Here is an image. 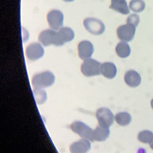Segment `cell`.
Here are the masks:
<instances>
[{"label":"cell","mask_w":153,"mask_h":153,"mask_svg":"<svg viewBox=\"0 0 153 153\" xmlns=\"http://www.w3.org/2000/svg\"><path fill=\"white\" fill-rule=\"evenodd\" d=\"M55 81L54 74L50 71H45L36 74L32 79V85L34 88H45L52 86Z\"/></svg>","instance_id":"obj_1"},{"label":"cell","mask_w":153,"mask_h":153,"mask_svg":"<svg viewBox=\"0 0 153 153\" xmlns=\"http://www.w3.org/2000/svg\"><path fill=\"white\" fill-rule=\"evenodd\" d=\"M85 29L92 34L100 35L105 31V27L103 22L96 18H86L83 21Z\"/></svg>","instance_id":"obj_2"},{"label":"cell","mask_w":153,"mask_h":153,"mask_svg":"<svg viewBox=\"0 0 153 153\" xmlns=\"http://www.w3.org/2000/svg\"><path fill=\"white\" fill-rule=\"evenodd\" d=\"M100 64L97 61L88 58L84 61L81 66V71L86 76H93L100 74Z\"/></svg>","instance_id":"obj_3"},{"label":"cell","mask_w":153,"mask_h":153,"mask_svg":"<svg viewBox=\"0 0 153 153\" xmlns=\"http://www.w3.org/2000/svg\"><path fill=\"white\" fill-rule=\"evenodd\" d=\"M71 128L74 132L78 134L82 138L90 140L92 142L93 141V131L90 127H89L84 123L75 121L71 124Z\"/></svg>","instance_id":"obj_4"},{"label":"cell","mask_w":153,"mask_h":153,"mask_svg":"<svg viewBox=\"0 0 153 153\" xmlns=\"http://www.w3.org/2000/svg\"><path fill=\"white\" fill-rule=\"evenodd\" d=\"M47 20L50 27L53 30H59L62 27L64 16L61 11L54 9L48 12Z\"/></svg>","instance_id":"obj_5"},{"label":"cell","mask_w":153,"mask_h":153,"mask_svg":"<svg viewBox=\"0 0 153 153\" xmlns=\"http://www.w3.org/2000/svg\"><path fill=\"white\" fill-rule=\"evenodd\" d=\"M38 39L44 46H48L50 45L60 46L58 41V33L53 30H46L42 31L39 34Z\"/></svg>","instance_id":"obj_6"},{"label":"cell","mask_w":153,"mask_h":153,"mask_svg":"<svg viewBox=\"0 0 153 153\" xmlns=\"http://www.w3.org/2000/svg\"><path fill=\"white\" fill-rule=\"evenodd\" d=\"M96 118L99 126L109 127L114 121V115L111 111L107 108H101L96 111Z\"/></svg>","instance_id":"obj_7"},{"label":"cell","mask_w":153,"mask_h":153,"mask_svg":"<svg viewBox=\"0 0 153 153\" xmlns=\"http://www.w3.org/2000/svg\"><path fill=\"white\" fill-rule=\"evenodd\" d=\"M135 28L134 25L130 23L121 25L118 28L117 31L118 37L122 41L126 42L131 41L135 34Z\"/></svg>","instance_id":"obj_8"},{"label":"cell","mask_w":153,"mask_h":153,"mask_svg":"<svg viewBox=\"0 0 153 153\" xmlns=\"http://www.w3.org/2000/svg\"><path fill=\"white\" fill-rule=\"evenodd\" d=\"M44 55V50L40 44L34 42L30 44L26 48V55L28 59L36 61Z\"/></svg>","instance_id":"obj_9"},{"label":"cell","mask_w":153,"mask_h":153,"mask_svg":"<svg viewBox=\"0 0 153 153\" xmlns=\"http://www.w3.org/2000/svg\"><path fill=\"white\" fill-rule=\"evenodd\" d=\"M94 52V47L88 41H83L78 45V53L80 58L86 59L90 58Z\"/></svg>","instance_id":"obj_10"},{"label":"cell","mask_w":153,"mask_h":153,"mask_svg":"<svg viewBox=\"0 0 153 153\" xmlns=\"http://www.w3.org/2000/svg\"><path fill=\"white\" fill-rule=\"evenodd\" d=\"M124 81L131 88H136L141 83L142 79L141 76L137 71L130 70L125 74Z\"/></svg>","instance_id":"obj_11"},{"label":"cell","mask_w":153,"mask_h":153,"mask_svg":"<svg viewBox=\"0 0 153 153\" xmlns=\"http://www.w3.org/2000/svg\"><path fill=\"white\" fill-rule=\"evenodd\" d=\"M91 149V143L87 139H82L70 146L71 153H87Z\"/></svg>","instance_id":"obj_12"},{"label":"cell","mask_w":153,"mask_h":153,"mask_svg":"<svg viewBox=\"0 0 153 153\" xmlns=\"http://www.w3.org/2000/svg\"><path fill=\"white\" fill-rule=\"evenodd\" d=\"M57 33L60 46L72 41L75 36L74 31L69 27H62L57 31Z\"/></svg>","instance_id":"obj_13"},{"label":"cell","mask_w":153,"mask_h":153,"mask_svg":"<svg viewBox=\"0 0 153 153\" xmlns=\"http://www.w3.org/2000/svg\"><path fill=\"white\" fill-rule=\"evenodd\" d=\"M117 73V67L112 62H106L100 65V74L105 78L112 79L115 77Z\"/></svg>","instance_id":"obj_14"},{"label":"cell","mask_w":153,"mask_h":153,"mask_svg":"<svg viewBox=\"0 0 153 153\" xmlns=\"http://www.w3.org/2000/svg\"><path fill=\"white\" fill-rule=\"evenodd\" d=\"M110 8L123 15L129 14V8L126 0H111Z\"/></svg>","instance_id":"obj_15"},{"label":"cell","mask_w":153,"mask_h":153,"mask_svg":"<svg viewBox=\"0 0 153 153\" xmlns=\"http://www.w3.org/2000/svg\"><path fill=\"white\" fill-rule=\"evenodd\" d=\"M110 135V130L108 127H105L99 126L93 131V141L104 142L108 138Z\"/></svg>","instance_id":"obj_16"},{"label":"cell","mask_w":153,"mask_h":153,"mask_svg":"<svg viewBox=\"0 0 153 153\" xmlns=\"http://www.w3.org/2000/svg\"><path fill=\"white\" fill-rule=\"evenodd\" d=\"M117 54L121 58L128 57L131 54V48L126 42L122 41L119 42L115 48Z\"/></svg>","instance_id":"obj_17"},{"label":"cell","mask_w":153,"mask_h":153,"mask_svg":"<svg viewBox=\"0 0 153 153\" xmlns=\"http://www.w3.org/2000/svg\"><path fill=\"white\" fill-rule=\"evenodd\" d=\"M117 123L121 126H126L129 125L132 121L131 114L127 112H120L115 116Z\"/></svg>","instance_id":"obj_18"},{"label":"cell","mask_w":153,"mask_h":153,"mask_svg":"<svg viewBox=\"0 0 153 153\" xmlns=\"http://www.w3.org/2000/svg\"><path fill=\"white\" fill-rule=\"evenodd\" d=\"M33 94L36 102L38 104H43L47 99V95L45 90L41 88H34Z\"/></svg>","instance_id":"obj_19"},{"label":"cell","mask_w":153,"mask_h":153,"mask_svg":"<svg viewBox=\"0 0 153 153\" xmlns=\"http://www.w3.org/2000/svg\"><path fill=\"white\" fill-rule=\"evenodd\" d=\"M138 141L143 143L150 144L153 140V133L149 131H143L138 135Z\"/></svg>","instance_id":"obj_20"},{"label":"cell","mask_w":153,"mask_h":153,"mask_svg":"<svg viewBox=\"0 0 153 153\" xmlns=\"http://www.w3.org/2000/svg\"><path fill=\"white\" fill-rule=\"evenodd\" d=\"M129 9L135 12H142L145 9V3L143 0H131Z\"/></svg>","instance_id":"obj_21"},{"label":"cell","mask_w":153,"mask_h":153,"mask_svg":"<svg viewBox=\"0 0 153 153\" xmlns=\"http://www.w3.org/2000/svg\"><path fill=\"white\" fill-rule=\"evenodd\" d=\"M140 23V17L137 14H131L130 15L127 19V23L132 24L135 27H137Z\"/></svg>","instance_id":"obj_22"},{"label":"cell","mask_w":153,"mask_h":153,"mask_svg":"<svg viewBox=\"0 0 153 153\" xmlns=\"http://www.w3.org/2000/svg\"><path fill=\"white\" fill-rule=\"evenodd\" d=\"M150 146H151V148L153 150V140H152V142L150 143Z\"/></svg>","instance_id":"obj_23"},{"label":"cell","mask_w":153,"mask_h":153,"mask_svg":"<svg viewBox=\"0 0 153 153\" xmlns=\"http://www.w3.org/2000/svg\"><path fill=\"white\" fill-rule=\"evenodd\" d=\"M151 105L152 108L153 109V99L151 100Z\"/></svg>","instance_id":"obj_24"},{"label":"cell","mask_w":153,"mask_h":153,"mask_svg":"<svg viewBox=\"0 0 153 153\" xmlns=\"http://www.w3.org/2000/svg\"><path fill=\"white\" fill-rule=\"evenodd\" d=\"M63 1H66V2H71V1H74V0H63Z\"/></svg>","instance_id":"obj_25"}]
</instances>
